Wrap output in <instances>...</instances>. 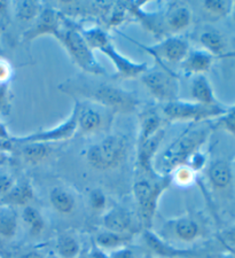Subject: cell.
<instances>
[{
	"mask_svg": "<svg viewBox=\"0 0 235 258\" xmlns=\"http://www.w3.org/2000/svg\"><path fill=\"white\" fill-rule=\"evenodd\" d=\"M62 87H70L64 91L66 93H78L83 98L99 103L103 107L110 108L116 113L131 114L138 107V99L134 93L106 83L76 82L71 84H61Z\"/></svg>",
	"mask_w": 235,
	"mask_h": 258,
	"instance_id": "1",
	"label": "cell"
},
{
	"mask_svg": "<svg viewBox=\"0 0 235 258\" xmlns=\"http://www.w3.org/2000/svg\"><path fill=\"white\" fill-rule=\"evenodd\" d=\"M81 31L84 38L86 39L87 44L90 45V47L93 51L98 49V51L103 53L104 55H107L110 59L111 63L115 67L119 78H125V80L136 78L138 76H141L142 74H145L149 69L146 62H136L117 51L107 35V32L103 31L102 29L90 28L84 29Z\"/></svg>",
	"mask_w": 235,
	"mask_h": 258,
	"instance_id": "2",
	"label": "cell"
},
{
	"mask_svg": "<svg viewBox=\"0 0 235 258\" xmlns=\"http://www.w3.org/2000/svg\"><path fill=\"white\" fill-rule=\"evenodd\" d=\"M209 131L207 128H190L182 133L159 157V171L170 173L179 166L186 165L188 159L195 152L200 151L207 141Z\"/></svg>",
	"mask_w": 235,
	"mask_h": 258,
	"instance_id": "3",
	"label": "cell"
},
{
	"mask_svg": "<svg viewBox=\"0 0 235 258\" xmlns=\"http://www.w3.org/2000/svg\"><path fill=\"white\" fill-rule=\"evenodd\" d=\"M57 40L65 47L75 63L81 68L84 73L94 75V76H104L107 75L106 69L95 59L93 49L87 44L84 38L82 31L76 28L62 29Z\"/></svg>",
	"mask_w": 235,
	"mask_h": 258,
	"instance_id": "4",
	"label": "cell"
},
{
	"mask_svg": "<svg viewBox=\"0 0 235 258\" xmlns=\"http://www.w3.org/2000/svg\"><path fill=\"white\" fill-rule=\"evenodd\" d=\"M171 178L169 177H149L140 178L134 182L133 193L139 208V216L144 225L150 226L154 218L157 202L166 187L169 186Z\"/></svg>",
	"mask_w": 235,
	"mask_h": 258,
	"instance_id": "5",
	"label": "cell"
},
{
	"mask_svg": "<svg viewBox=\"0 0 235 258\" xmlns=\"http://www.w3.org/2000/svg\"><path fill=\"white\" fill-rule=\"evenodd\" d=\"M127 154V143L123 137L111 135L87 149L86 159L96 170H110L119 166Z\"/></svg>",
	"mask_w": 235,
	"mask_h": 258,
	"instance_id": "6",
	"label": "cell"
},
{
	"mask_svg": "<svg viewBox=\"0 0 235 258\" xmlns=\"http://www.w3.org/2000/svg\"><path fill=\"white\" fill-rule=\"evenodd\" d=\"M224 114L225 110L219 106L208 107L184 100H174L163 107V115L170 122H201Z\"/></svg>",
	"mask_w": 235,
	"mask_h": 258,
	"instance_id": "7",
	"label": "cell"
},
{
	"mask_svg": "<svg viewBox=\"0 0 235 258\" xmlns=\"http://www.w3.org/2000/svg\"><path fill=\"white\" fill-rule=\"evenodd\" d=\"M141 82L158 101L167 103L178 100L179 80L164 66H162V69L147 70L141 75Z\"/></svg>",
	"mask_w": 235,
	"mask_h": 258,
	"instance_id": "8",
	"label": "cell"
},
{
	"mask_svg": "<svg viewBox=\"0 0 235 258\" xmlns=\"http://www.w3.org/2000/svg\"><path fill=\"white\" fill-rule=\"evenodd\" d=\"M77 132V103L75 105L73 113L67 118L64 123L58 124V125L54 126L48 130L39 131L32 135L19 137L15 138L14 141L19 144H26V143H44V144H51L55 143V141H65L76 135Z\"/></svg>",
	"mask_w": 235,
	"mask_h": 258,
	"instance_id": "9",
	"label": "cell"
},
{
	"mask_svg": "<svg viewBox=\"0 0 235 258\" xmlns=\"http://www.w3.org/2000/svg\"><path fill=\"white\" fill-rule=\"evenodd\" d=\"M144 49L156 59L163 66V61L171 63H182L185 57L190 53V43L187 39L179 36L167 37L164 40L152 45V46H142Z\"/></svg>",
	"mask_w": 235,
	"mask_h": 258,
	"instance_id": "10",
	"label": "cell"
},
{
	"mask_svg": "<svg viewBox=\"0 0 235 258\" xmlns=\"http://www.w3.org/2000/svg\"><path fill=\"white\" fill-rule=\"evenodd\" d=\"M61 30L62 27L57 12L54 11L53 8L46 7L41 10L37 19L32 22V26L28 29V31L24 32L23 38L26 41H32L40 36L51 35L55 37L57 40Z\"/></svg>",
	"mask_w": 235,
	"mask_h": 258,
	"instance_id": "11",
	"label": "cell"
},
{
	"mask_svg": "<svg viewBox=\"0 0 235 258\" xmlns=\"http://www.w3.org/2000/svg\"><path fill=\"white\" fill-rule=\"evenodd\" d=\"M165 131L164 128L157 131L154 136L144 141L142 144L137 146V164L142 172H145L147 176L157 177L159 174L156 170L153 168V159L156 154L157 149L161 145L163 138H164Z\"/></svg>",
	"mask_w": 235,
	"mask_h": 258,
	"instance_id": "12",
	"label": "cell"
},
{
	"mask_svg": "<svg viewBox=\"0 0 235 258\" xmlns=\"http://www.w3.org/2000/svg\"><path fill=\"white\" fill-rule=\"evenodd\" d=\"M103 226L107 231L121 233V234H129L132 230L133 219L131 214L123 208H112L103 216Z\"/></svg>",
	"mask_w": 235,
	"mask_h": 258,
	"instance_id": "13",
	"label": "cell"
},
{
	"mask_svg": "<svg viewBox=\"0 0 235 258\" xmlns=\"http://www.w3.org/2000/svg\"><path fill=\"white\" fill-rule=\"evenodd\" d=\"M213 57L207 51H190L188 55L180 63V68L186 75L191 76H197V75H203L210 69L212 64Z\"/></svg>",
	"mask_w": 235,
	"mask_h": 258,
	"instance_id": "14",
	"label": "cell"
},
{
	"mask_svg": "<svg viewBox=\"0 0 235 258\" xmlns=\"http://www.w3.org/2000/svg\"><path fill=\"white\" fill-rule=\"evenodd\" d=\"M77 103V130L84 135H92L99 130L102 124V117L98 110L90 106Z\"/></svg>",
	"mask_w": 235,
	"mask_h": 258,
	"instance_id": "15",
	"label": "cell"
},
{
	"mask_svg": "<svg viewBox=\"0 0 235 258\" xmlns=\"http://www.w3.org/2000/svg\"><path fill=\"white\" fill-rule=\"evenodd\" d=\"M191 94L192 98L195 100V102L201 103V105L208 107L218 106L212 87L204 75H197L193 78Z\"/></svg>",
	"mask_w": 235,
	"mask_h": 258,
	"instance_id": "16",
	"label": "cell"
},
{
	"mask_svg": "<svg viewBox=\"0 0 235 258\" xmlns=\"http://www.w3.org/2000/svg\"><path fill=\"white\" fill-rule=\"evenodd\" d=\"M162 127V118L154 108L145 110L140 115V130L138 137V145L142 144L150 137L154 136Z\"/></svg>",
	"mask_w": 235,
	"mask_h": 258,
	"instance_id": "17",
	"label": "cell"
},
{
	"mask_svg": "<svg viewBox=\"0 0 235 258\" xmlns=\"http://www.w3.org/2000/svg\"><path fill=\"white\" fill-rule=\"evenodd\" d=\"M208 176L213 187L218 189H224L232 182V169L227 162L224 160L215 161L209 166Z\"/></svg>",
	"mask_w": 235,
	"mask_h": 258,
	"instance_id": "18",
	"label": "cell"
},
{
	"mask_svg": "<svg viewBox=\"0 0 235 258\" xmlns=\"http://www.w3.org/2000/svg\"><path fill=\"white\" fill-rule=\"evenodd\" d=\"M19 216L15 208L0 205V238L12 239L18 232Z\"/></svg>",
	"mask_w": 235,
	"mask_h": 258,
	"instance_id": "19",
	"label": "cell"
},
{
	"mask_svg": "<svg viewBox=\"0 0 235 258\" xmlns=\"http://www.w3.org/2000/svg\"><path fill=\"white\" fill-rule=\"evenodd\" d=\"M165 22L172 32L183 31L190 27L192 22V12L186 6L175 5L167 12Z\"/></svg>",
	"mask_w": 235,
	"mask_h": 258,
	"instance_id": "20",
	"label": "cell"
},
{
	"mask_svg": "<svg viewBox=\"0 0 235 258\" xmlns=\"http://www.w3.org/2000/svg\"><path fill=\"white\" fill-rule=\"evenodd\" d=\"M33 198V190L31 185L28 181H21L15 184L6 197L2 199L4 205L12 207L15 206H28V203Z\"/></svg>",
	"mask_w": 235,
	"mask_h": 258,
	"instance_id": "21",
	"label": "cell"
},
{
	"mask_svg": "<svg viewBox=\"0 0 235 258\" xmlns=\"http://www.w3.org/2000/svg\"><path fill=\"white\" fill-rule=\"evenodd\" d=\"M49 201L54 209L64 215L71 214L76 205L73 195L62 187H54L49 193Z\"/></svg>",
	"mask_w": 235,
	"mask_h": 258,
	"instance_id": "22",
	"label": "cell"
},
{
	"mask_svg": "<svg viewBox=\"0 0 235 258\" xmlns=\"http://www.w3.org/2000/svg\"><path fill=\"white\" fill-rule=\"evenodd\" d=\"M20 145H22L21 154H22L23 159L32 164L39 163V162L45 160L46 157L48 156L49 151H51V146H49V144L26 143Z\"/></svg>",
	"mask_w": 235,
	"mask_h": 258,
	"instance_id": "23",
	"label": "cell"
},
{
	"mask_svg": "<svg viewBox=\"0 0 235 258\" xmlns=\"http://www.w3.org/2000/svg\"><path fill=\"white\" fill-rule=\"evenodd\" d=\"M200 43L204 47V51H207L211 55H220L225 51L224 38L217 31H203L200 36Z\"/></svg>",
	"mask_w": 235,
	"mask_h": 258,
	"instance_id": "24",
	"label": "cell"
},
{
	"mask_svg": "<svg viewBox=\"0 0 235 258\" xmlns=\"http://www.w3.org/2000/svg\"><path fill=\"white\" fill-rule=\"evenodd\" d=\"M174 233L180 240L191 242L200 234V226L194 219L180 218L174 223Z\"/></svg>",
	"mask_w": 235,
	"mask_h": 258,
	"instance_id": "25",
	"label": "cell"
},
{
	"mask_svg": "<svg viewBox=\"0 0 235 258\" xmlns=\"http://www.w3.org/2000/svg\"><path fill=\"white\" fill-rule=\"evenodd\" d=\"M22 219L31 235H39L45 228V222L40 212L31 206H26L22 211Z\"/></svg>",
	"mask_w": 235,
	"mask_h": 258,
	"instance_id": "26",
	"label": "cell"
},
{
	"mask_svg": "<svg viewBox=\"0 0 235 258\" xmlns=\"http://www.w3.org/2000/svg\"><path fill=\"white\" fill-rule=\"evenodd\" d=\"M55 250L60 258H76L81 251V245L74 236L65 234L57 239Z\"/></svg>",
	"mask_w": 235,
	"mask_h": 258,
	"instance_id": "27",
	"label": "cell"
},
{
	"mask_svg": "<svg viewBox=\"0 0 235 258\" xmlns=\"http://www.w3.org/2000/svg\"><path fill=\"white\" fill-rule=\"evenodd\" d=\"M145 239L147 244L149 245L150 249L155 251L158 255L161 256H183L186 255V251L185 250H178V249H174L170 247V245L165 244L163 241L158 238L157 235H155L154 233L147 231L145 233Z\"/></svg>",
	"mask_w": 235,
	"mask_h": 258,
	"instance_id": "28",
	"label": "cell"
},
{
	"mask_svg": "<svg viewBox=\"0 0 235 258\" xmlns=\"http://www.w3.org/2000/svg\"><path fill=\"white\" fill-rule=\"evenodd\" d=\"M43 10L39 2H18L16 4V16L23 22H33Z\"/></svg>",
	"mask_w": 235,
	"mask_h": 258,
	"instance_id": "29",
	"label": "cell"
},
{
	"mask_svg": "<svg viewBox=\"0 0 235 258\" xmlns=\"http://www.w3.org/2000/svg\"><path fill=\"white\" fill-rule=\"evenodd\" d=\"M129 234H121V233H115L110 231H104L100 233L96 236V243L101 248H117L122 247L124 243H127L130 240Z\"/></svg>",
	"mask_w": 235,
	"mask_h": 258,
	"instance_id": "30",
	"label": "cell"
},
{
	"mask_svg": "<svg viewBox=\"0 0 235 258\" xmlns=\"http://www.w3.org/2000/svg\"><path fill=\"white\" fill-rule=\"evenodd\" d=\"M203 10L213 16H225L232 12V2L225 0H205L202 4Z\"/></svg>",
	"mask_w": 235,
	"mask_h": 258,
	"instance_id": "31",
	"label": "cell"
},
{
	"mask_svg": "<svg viewBox=\"0 0 235 258\" xmlns=\"http://www.w3.org/2000/svg\"><path fill=\"white\" fill-rule=\"evenodd\" d=\"M174 178L179 184L182 185H188L192 182L193 177H194V171L191 170L186 165H182L174 170Z\"/></svg>",
	"mask_w": 235,
	"mask_h": 258,
	"instance_id": "32",
	"label": "cell"
},
{
	"mask_svg": "<svg viewBox=\"0 0 235 258\" xmlns=\"http://www.w3.org/2000/svg\"><path fill=\"white\" fill-rule=\"evenodd\" d=\"M11 107L10 90L7 83H0V111L8 114Z\"/></svg>",
	"mask_w": 235,
	"mask_h": 258,
	"instance_id": "33",
	"label": "cell"
},
{
	"mask_svg": "<svg viewBox=\"0 0 235 258\" xmlns=\"http://www.w3.org/2000/svg\"><path fill=\"white\" fill-rule=\"evenodd\" d=\"M204 164H205L204 154H202L200 151H197L193 154L190 159H188L186 166H188V168L195 172V171H199V170L202 169Z\"/></svg>",
	"mask_w": 235,
	"mask_h": 258,
	"instance_id": "34",
	"label": "cell"
},
{
	"mask_svg": "<svg viewBox=\"0 0 235 258\" xmlns=\"http://www.w3.org/2000/svg\"><path fill=\"white\" fill-rule=\"evenodd\" d=\"M220 124L224 128L235 136V106L229 111H225L220 119Z\"/></svg>",
	"mask_w": 235,
	"mask_h": 258,
	"instance_id": "35",
	"label": "cell"
},
{
	"mask_svg": "<svg viewBox=\"0 0 235 258\" xmlns=\"http://www.w3.org/2000/svg\"><path fill=\"white\" fill-rule=\"evenodd\" d=\"M15 182L10 174L0 173V199L6 197L7 193L13 188Z\"/></svg>",
	"mask_w": 235,
	"mask_h": 258,
	"instance_id": "36",
	"label": "cell"
},
{
	"mask_svg": "<svg viewBox=\"0 0 235 258\" xmlns=\"http://www.w3.org/2000/svg\"><path fill=\"white\" fill-rule=\"evenodd\" d=\"M91 206L95 210H101L106 206V197L100 189H94L90 195Z\"/></svg>",
	"mask_w": 235,
	"mask_h": 258,
	"instance_id": "37",
	"label": "cell"
},
{
	"mask_svg": "<svg viewBox=\"0 0 235 258\" xmlns=\"http://www.w3.org/2000/svg\"><path fill=\"white\" fill-rule=\"evenodd\" d=\"M12 68L8 62L0 60V83H7L11 78Z\"/></svg>",
	"mask_w": 235,
	"mask_h": 258,
	"instance_id": "38",
	"label": "cell"
},
{
	"mask_svg": "<svg viewBox=\"0 0 235 258\" xmlns=\"http://www.w3.org/2000/svg\"><path fill=\"white\" fill-rule=\"evenodd\" d=\"M109 258H134L133 252L128 248H119L111 252Z\"/></svg>",
	"mask_w": 235,
	"mask_h": 258,
	"instance_id": "39",
	"label": "cell"
},
{
	"mask_svg": "<svg viewBox=\"0 0 235 258\" xmlns=\"http://www.w3.org/2000/svg\"><path fill=\"white\" fill-rule=\"evenodd\" d=\"M225 239L228 241L229 243H232L235 245V228L230 231H227L225 233Z\"/></svg>",
	"mask_w": 235,
	"mask_h": 258,
	"instance_id": "40",
	"label": "cell"
},
{
	"mask_svg": "<svg viewBox=\"0 0 235 258\" xmlns=\"http://www.w3.org/2000/svg\"><path fill=\"white\" fill-rule=\"evenodd\" d=\"M89 258H109V257L101 250H99V249H94V250L91 252Z\"/></svg>",
	"mask_w": 235,
	"mask_h": 258,
	"instance_id": "41",
	"label": "cell"
},
{
	"mask_svg": "<svg viewBox=\"0 0 235 258\" xmlns=\"http://www.w3.org/2000/svg\"><path fill=\"white\" fill-rule=\"evenodd\" d=\"M21 258H44V257L38 251H31V252L26 253V255H23Z\"/></svg>",
	"mask_w": 235,
	"mask_h": 258,
	"instance_id": "42",
	"label": "cell"
},
{
	"mask_svg": "<svg viewBox=\"0 0 235 258\" xmlns=\"http://www.w3.org/2000/svg\"><path fill=\"white\" fill-rule=\"evenodd\" d=\"M220 258H235V257L232 255H225V256H221Z\"/></svg>",
	"mask_w": 235,
	"mask_h": 258,
	"instance_id": "43",
	"label": "cell"
},
{
	"mask_svg": "<svg viewBox=\"0 0 235 258\" xmlns=\"http://www.w3.org/2000/svg\"><path fill=\"white\" fill-rule=\"evenodd\" d=\"M232 12H233V18H234V20H235V4H234L233 7H232Z\"/></svg>",
	"mask_w": 235,
	"mask_h": 258,
	"instance_id": "44",
	"label": "cell"
}]
</instances>
